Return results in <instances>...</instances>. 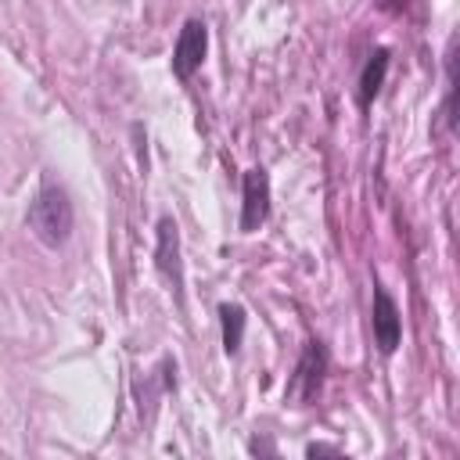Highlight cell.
I'll return each mask as SVG.
<instances>
[{"instance_id": "obj_8", "label": "cell", "mask_w": 460, "mask_h": 460, "mask_svg": "<svg viewBox=\"0 0 460 460\" xmlns=\"http://www.w3.org/2000/svg\"><path fill=\"white\" fill-rule=\"evenodd\" d=\"M219 320H223V349H226V356H237L241 338H244V309L234 302H223Z\"/></svg>"}, {"instance_id": "obj_1", "label": "cell", "mask_w": 460, "mask_h": 460, "mask_svg": "<svg viewBox=\"0 0 460 460\" xmlns=\"http://www.w3.org/2000/svg\"><path fill=\"white\" fill-rule=\"evenodd\" d=\"M29 230L40 244L58 248L72 234V201L58 183H43L29 205Z\"/></svg>"}, {"instance_id": "obj_2", "label": "cell", "mask_w": 460, "mask_h": 460, "mask_svg": "<svg viewBox=\"0 0 460 460\" xmlns=\"http://www.w3.org/2000/svg\"><path fill=\"white\" fill-rule=\"evenodd\" d=\"M205 50H208V29L205 22L190 18L183 29H180V40H176V50H172V72L180 79H190L201 61H205Z\"/></svg>"}, {"instance_id": "obj_3", "label": "cell", "mask_w": 460, "mask_h": 460, "mask_svg": "<svg viewBox=\"0 0 460 460\" xmlns=\"http://www.w3.org/2000/svg\"><path fill=\"white\" fill-rule=\"evenodd\" d=\"M155 262H158V273L165 277L169 291L180 298L183 291V262H180V234H176V223L169 216L158 219V248H155Z\"/></svg>"}, {"instance_id": "obj_7", "label": "cell", "mask_w": 460, "mask_h": 460, "mask_svg": "<svg viewBox=\"0 0 460 460\" xmlns=\"http://www.w3.org/2000/svg\"><path fill=\"white\" fill-rule=\"evenodd\" d=\"M385 72H388V50H374L367 68H363V75H359V101L363 104H370L377 97V90L385 83Z\"/></svg>"}, {"instance_id": "obj_4", "label": "cell", "mask_w": 460, "mask_h": 460, "mask_svg": "<svg viewBox=\"0 0 460 460\" xmlns=\"http://www.w3.org/2000/svg\"><path fill=\"white\" fill-rule=\"evenodd\" d=\"M270 216V180L262 169H248L244 172V205H241V230L252 234L266 223Z\"/></svg>"}, {"instance_id": "obj_6", "label": "cell", "mask_w": 460, "mask_h": 460, "mask_svg": "<svg viewBox=\"0 0 460 460\" xmlns=\"http://www.w3.org/2000/svg\"><path fill=\"white\" fill-rule=\"evenodd\" d=\"M374 338H377V349L381 352H395L399 345V334H402V320H399V309L395 302L388 298V291H374Z\"/></svg>"}, {"instance_id": "obj_5", "label": "cell", "mask_w": 460, "mask_h": 460, "mask_svg": "<svg viewBox=\"0 0 460 460\" xmlns=\"http://www.w3.org/2000/svg\"><path fill=\"white\" fill-rule=\"evenodd\" d=\"M320 381H323V349L316 341H309L302 359H298V367H295V377H291L288 392H291L295 402H309V399H316Z\"/></svg>"}, {"instance_id": "obj_9", "label": "cell", "mask_w": 460, "mask_h": 460, "mask_svg": "<svg viewBox=\"0 0 460 460\" xmlns=\"http://www.w3.org/2000/svg\"><path fill=\"white\" fill-rule=\"evenodd\" d=\"M305 456H338V449H334V446H316V442H313V446L305 449Z\"/></svg>"}]
</instances>
